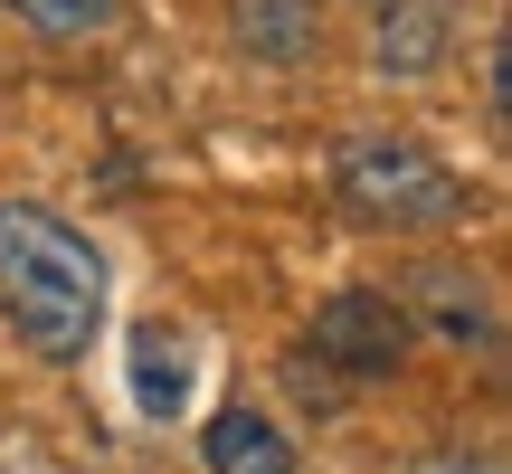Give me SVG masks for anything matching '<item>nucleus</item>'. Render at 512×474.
I'll return each mask as SVG.
<instances>
[{"mask_svg":"<svg viewBox=\"0 0 512 474\" xmlns=\"http://www.w3.org/2000/svg\"><path fill=\"white\" fill-rule=\"evenodd\" d=\"M0 313L38 361H86L95 323H105V256L57 209L0 200Z\"/></svg>","mask_w":512,"mask_h":474,"instance_id":"1","label":"nucleus"},{"mask_svg":"<svg viewBox=\"0 0 512 474\" xmlns=\"http://www.w3.org/2000/svg\"><path fill=\"white\" fill-rule=\"evenodd\" d=\"M427 294H437L446 332H475V342H484V304H475L484 285H465V275H427Z\"/></svg>","mask_w":512,"mask_h":474,"instance_id":"9","label":"nucleus"},{"mask_svg":"<svg viewBox=\"0 0 512 474\" xmlns=\"http://www.w3.org/2000/svg\"><path fill=\"white\" fill-rule=\"evenodd\" d=\"M313 361L342 370V380H389V370L408 361V313H399V294H370V285L332 294V304L313 313Z\"/></svg>","mask_w":512,"mask_h":474,"instance_id":"3","label":"nucleus"},{"mask_svg":"<svg viewBox=\"0 0 512 474\" xmlns=\"http://www.w3.org/2000/svg\"><path fill=\"white\" fill-rule=\"evenodd\" d=\"M380 67H389V76H427V67H437V19H427V10L399 19V29L380 38Z\"/></svg>","mask_w":512,"mask_h":474,"instance_id":"8","label":"nucleus"},{"mask_svg":"<svg viewBox=\"0 0 512 474\" xmlns=\"http://www.w3.org/2000/svg\"><path fill=\"white\" fill-rule=\"evenodd\" d=\"M427 474H503V465H427Z\"/></svg>","mask_w":512,"mask_h":474,"instance_id":"10","label":"nucleus"},{"mask_svg":"<svg viewBox=\"0 0 512 474\" xmlns=\"http://www.w3.org/2000/svg\"><path fill=\"white\" fill-rule=\"evenodd\" d=\"M200 465L209 474H294V446L275 418H256V408H219L200 437Z\"/></svg>","mask_w":512,"mask_h":474,"instance_id":"4","label":"nucleus"},{"mask_svg":"<svg viewBox=\"0 0 512 474\" xmlns=\"http://www.w3.org/2000/svg\"><path fill=\"white\" fill-rule=\"evenodd\" d=\"M29 29H48V38H76V29H105L114 19V0H10Z\"/></svg>","mask_w":512,"mask_h":474,"instance_id":"7","label":"nucleus"},{"mask_svg":"<svg viewBox=\"0 0 512 474\" xmlns=\"http://www.w3.org/2000/svg\"><path fill=\"white\" fill-rule=\"evenodd\" d=\"M332 200L361 228H456L465 219V181L427 143H399V133H351L332 152Z\"/></svg>","mask_w":512,"mask_h":474,"instance_id":"2","label":"nucleus"},{"mask_svg":"<svg viewBox=\"0 0 512 474\" xmlns=\"http://www.w3.org/2000/svg\"><path fill=\"white\" fill-rule=\"evenodd\" d=\"M133 399H143V418H181L190 408V370H181V342H162V332H133Z\"/></svg>","mask_w":512,"mask_h":474,"instance_id":"5","label":"nucleus"},{"mask_svg":"<svg viewBox=\"0 0 512 474\" xmlns=\"http://www.w3.org/2000/svg\"><path fill=\"white\" fill-rule=\"evenodd\" d=\"M238 48H256V57H304L313 48V0H238Z\"/></svg>","mask_w":512,"mask_h":474,"instance_id":"6","label":"nucleus"}]
</instances>
